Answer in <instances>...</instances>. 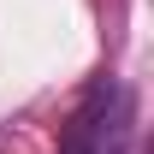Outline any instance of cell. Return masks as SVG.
Wrapping results in <instances>:
<instances>
[{"label": "cell", "instance_id": "6da1fadb", "mask_svg": "<svg viewBox=\"0 0 154 154\" xmlns=\"http://www.w3.org/2000/svg\"><path fill=\"white\" fill-rule=\"evenodd\" d=\"M131 125V95H125V83L119 77L101 71L83 95H77L71 119H65V131H59V154H113L119 136Z\"/></svg>", "mask_w": 154, "mask_h": 154}]
</instances>
